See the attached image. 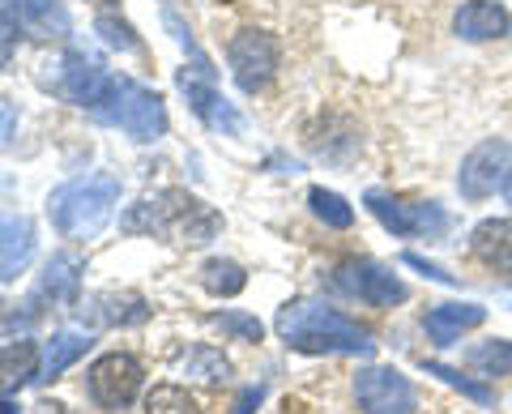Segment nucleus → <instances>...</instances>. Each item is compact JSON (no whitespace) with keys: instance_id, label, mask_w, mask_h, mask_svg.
I'll return each instance as SVG.
<instances>
[{"instance_id":"1","label":"nucleus","mask_w":512,"mask_h":414,"mask_svg":"<svg viewBox=\"0 0 512 414\" xmlns=\"http://www.w3.org/2000/svg\"><path fill=\"white\" fill-rule=\"evenodd\" d=\"M278 338L299 355H376V342L355 316L320 299H291L278 308Z\"/></svg>"},{"instance_id":"2","label":"nucleus","mask_w":512,"mask_h":414,"mask_svg":"<svg viewBox=\"0 0 512 414\" xmlns=\"http://www.w3.org/2000/svg\"><path fill=\"white\" fill-rule=\"evenodd\" d=\"M120 227H124V235H154V240L201 248L222 231V214L210 210L205 201L188 197L184 188H163V193L141 197L137 205H128Z\"/></svg>"},{"instance_id":"3","label":"nucleus","mask_w":512,"mask_h":414,"mask_svg":"<svg viewBox=\"0 0 512 414\" xmlns=\"http://www.w3.org/2000/svg\"><path fill=\"white\" fill-rule=\"evenodd\" d=\"M120 205V175L90 171L77 180H64L52 197H47V218L64 240H94Z\"/></svg>"},{"instance_id":"4","label":"nucleus","mask_w":512,"mask_h":414,"mask_svg":"<svg viewBox=\"0 0 512 414\" xmlns=\"http://www.w3.org/2000/svg\"><path fill=\"white\" fill-rule=\"evenodd\" d=\"M90 116L107 124V129H120L124 137H133V141H158L167 133V107L163 99L150 90V86H141L133 82V77H111L107 90H103V99L90 107Z\"/></svg>"},{"instance_id":"5","label":"nucleus","mask_w":512,"mask_h":414,"mask_svg":"<svg viewBox=\"0 0 512 414\" xmlns=\"http://www.w3.org/2000/svg\"><path fill=\"white\" fill-rule=\"evenodd\" d=\"M141 385H146V368H141V359L128 355V350H111V355L94 359L86 372L90 402L99 410H128L137 402Z\"/></svg>"},{"instance_id":"6","label":"nucleus","mask_w":512,"mask_h":414,"mask_svg":"<svg viewBox=\"0 0 512 414\" xmlns=\"http://www.w3.org/2000/svg\"><path fill=\"white\" fill-rule=\"evenodd\" d=\"M363 205L372 210V218L380 222L384 231L402 235V240H414V235L440 240V235L448 231V214L440 210L436 201H427V205H410V201H402V197H393V193H380V188H372V193L363 197Z\"/></svg>"},{"instance_id":"7","label":"nucleus","mask_w":512,"mask_h":414,"mask_svg":"<svg viewBox=\"0 0 512 414\" xmlns=\"http://www.w3.org/2000/svg\"><path fill=\"white\" fill-rule=\"evenodd\" d=\"M333 286H338L342 295L350 299H363V304L372 308H393V304H406L410 299V286L393 274V269H384L367 257H350L333 269Z\"/></svg>"},{"instance_id":"8","label":"nucleus","mask_w":512,"mask_h":414,"mask_svg":"<svg viewBox=\"0 0 512 414\" xmlns=\"http://www.w3.org/2000/svg\"><path fill=\"white\" fill-rule=\"evenodd\" d=\"M0 26L9 30L13 39H69L73 35V18L60 0H0Z\"/></svg>"},{"instance_id":"9","label":"nucleus","mask_w":512,"mask_h":414,"mask_svg":"<svg viewBox=\"0 0 512 414\" xmlns=\"http://www.w3.org/2000/svg\"><path fill=\"white\" fill-rule=\"evenodd\" d=\"M235 86L244 94H261L278 73V39L265 35V30H239L227 47Z\"/></svg>"},{"instance_id":"10","label":"nucleus","mask_w":512,"mask_h":414,"mask_svg":"<svg viewBox=\"0 0 512 414\" xmlns=\"http://www.w3.org/2000/svg\"><path fill=\"white\" fill-rule=\"evenodd\" d=\"M82 269H86V261L77 257V252H56V257L43 265L35 291H30V299H26L30 321L43 316L47 308H77L82 304V299H77L82 295Z\"/></svg>"},{"instance_id":"11","label":"nucleus","mask_w":512,"mask_h":414,"mask_svg":"<svg viewBox=\"0 0 512 414\" xmlns=\"http://www.w3.org/2000/svg\"><path fill=\"white\" fill-rule=\"evenodd\" d=\"M355 402L363 414H414L419 389L397 368H363L355 376Z\"/></svg>"},{"instance_id":"12","label":"nucleus","mask_w":512,"mask_h":414,"mask_svg":"<svg viewBox=\"0 0 512 414\" xmlns=\"http://www.w3.org/2000/svg\"><path fill=\"white\" fill-rule=\"evenodd\" d=\"M107 82H111V73H107V65L94 52H86V47H69L64 52V60L56 65V82H52V90L60 94L64 103H73V107H94L103 99V90H107Z\"/></svg>"},{"instance_id":"13","label":"nucleus","mask_w":512,"mask_h":414,"mask_svg":"<svg viewBox=\"0 0 512 414\" xmlns=\"http://www.w3.org/2000/svg\"><path fill=\"white\" fill-rule=\"evenodd\" d=\"M512 171V146L508 141H483L461 158L457 193L466 201H487L495 188H504V175Z\"/></svg>"},{"instance_id":"14","label":"nucleus","mask_w":512,"mask_h":414,"mask_svg":"<svg viewBox=\"0 0 512 414\" xmlns=\"http://www.w3.org/2000/svg\"><path fill=\"white\" fill-rule=\"evenodd\" d=\"M175 86L184 90V99H188V107H192V116H197L205 129H214V133H222V137L244 133V116H239V111L214 90V77L180 73V77H175Z\"/></svg>"},{"instance_id":"15","label":"nucleus","mask_w":512,"mask_h":414,"mask_svg":"<svg viewBox=\"0 0 512 414\" xmlns=\"http://www.w3.org/2000/svg\"><path fill=\"white\" fill-rule=\"evenodd\" d=\"M77 308H82V316L90 325H107V329H133V325H146L154 316V308L146 304V299L128 295V291H99Z\"/></svg>"},{"instance_id":"16","label":"nucleus","mask_w":512,"mask_h":414,"mask_svg":"<svg viewBox=\"0 0 512 414\" xmlns=\"http://www.w3.org/2000/svg\"><path fill=\"white\" fill-rule=\"evenodd\" d=\"M457 39L466 43H491V39H508L512 35V13L500 0H466L453 18Z\"/></svg>"},{"instance_id":"17","label":"nucleus","mask_w":512,"mask_h":414,"mask_svg":"<svg viewBox=\"0 0 512 414\" xmlns=\"http://www.w3.org/2000/svg\"><path fill=\"white\" fill-rule=\"evenodd\" d=\"M35 222L26 214H5L0 218V286L13 282L22 274V269L35 261Z\"/></svg>"},{"instance_id":"18","label":"nucleus","mask_w":512,"mask_h":414,"mask_svg":"<svg viewBox=\"0 0 512 414\" xmlns=\"http://www.w3.org/2000/svg\"><path fill=\"white\" fill-rule=\"evenodd\" d=\"M470 252L495 274L512 278V218H487L470 231Z\"/></svg>"},{"instance_id":"19","label":"nucleus","mask_w":512,"mask_h":414,"mask_svg":"<svg viewBox=\"0 0 512 414\" xmlns=\"http://www.w3.org/2000/svg\"><path fill=\"white\" fill-rule=\"evenodd\" d=\"M487 321V308L483 304H436L423 316V329L436 346H453L461 333H470Z\"/></svg>"},{"instance_id":"20","label":"nucleus","mask_w":512,"mask_h":414,"mask_svg":"<svg viewBox=\"0 0 512 414\" xmlns=\"http://www.w3.org/2000/svg\"><path fill=\"white\" fill-rule=\"evenodd\" d=\"M90 346H94V333H90V329H60V333H52V342L43 346L39 385H52V380H60L77 359L86 355Z\"/></svg>"},{"instance_id":"21","label":"nucleus","mask_w":512,"mask_h":414,"mask_svg":"<svg viewBox=\"0 0 512 414\" xmlns=\"http://www.w3.org/2000/svg\"><path fill=\"white\" fill-rule=\"evenodd\" d=\"M39 346L35 342H9L5 350H0V397L18 393L22 385H30V380H39Z\"/></svg>"},{"instance_id":"22","label":"nucleus","mask_w":512,"mask_h":414,"mask_svg":"<svg viewBox=\"0 0 512 414\" xmlns=\"http://www.w3.org/2000/svg\"><path fill=\"white\" fill-rule=\"evenodd\" d=\"M201 286H205L210 295H218V299H235V295L248 286V274H244V265L214 257V261L201 265Z\"/></svg>"},{"instance_id":"23","label":"nucleus","mask_w":512,"mask_h":414,"mask_svg":"<svg viewBox=\"0 0 512 414\" xmlns=\"http://www.w3.org/2000/svg\"><path fill=\"white\" fill-rule=\"evenodd\" d=\"M470 368L483 376V380H495V376H512V342L508 338H491V342H478L470 355H466Z\"/></svg>"},{"instance_id":"24","label":"nucleus","mask_w":512,"mask_h":414,"mask_svg":"<svg viewBox=\"0 0 512 414\" xmlns=\"http://www.w3.org/2000/svg\"><path fill=\"white\" fill-rule=\"evenodd\" d=\"M184 372L192 380H205V385H222V380L231 376V363L222 359V350H214V346H192L184 355Z\"/></svg>"},{"instance_id":"25","label":"nucleus","mask_w":512,"mask_h":414,"mask_svg":"<svg viewBox=\"0 0 512 414\" xmlns=\"http://www.w3.org/2000/svg\"><path fill=\"white\" fill-rule=\"evenodd\" d=\"M308 205H312V214L325 222V227H333V231H350V227H355V210L346 205V197L329 193V188H312Z\"/></svg>"},{"instance_id":"26","label":"nucleus","mask_w":512,"mask_h":414,"mask_svg":"<svg viewBox=\"0 0 512 414\" xmlns=\"http://www.w3.org/2000/svg\"><path fill=\"white\" fill-rule=\"evenodd\" d=\"M423 372H427V376H436V380H444L448 389L466 393L470 402H478V406H491V389L483 385V380H470V376H461L457 368H448V363H436V359H423Z\"/></svg>"},{"instance_id":"27","label":"nucleus","mask_w":512,"mask_h":414,"mask_svg":"<svg viewBox=\"0 0 512 414\" xmlns=\"http://www.w3.org/2000/svg\"><path fill=\"white\" fill-rule=\"evenodd\" d=\"M146 414H201V406L180 385H154L146 393Z\"/></svg>"},{"instance_id":"28","label":"nucleus","mask_w":512,"mask_h":414,"mask_svg":"<svg viewBox=\"0 0 512 414\" xmlns=\"http://www.w3.org/2000/svg\"><path fill=\"white\" fill-rule=\"evenodd\" d=\"M210 325L222 329V333H227V338H235V342H261V338H265V325L256 321V316H248V312H214Z\"/></svg>"},{"instance_id":"29","label":"nucleus","mask_w":512,"mask_h":414,"mask_svg":"<svg viewBox=\"0 0 512 414\" xmlns=\"http://www.w3.org/2000/svg\"><path fill=\"white\" fill-rule=\"evenodd\" d=\"M94 30H99V39L107 47H116V52H137V47H141L137 30L128 26V22H120L116 13H99V18H94Z\"/></svg>"},{"instance_id":"30","label":"nucleus","mask_w":512,"mask_h":414,"mask_svg":"<svg viewBox=\"0 0 512 414\" xmlns=\"http://www.w3.org/2000/svg\"><path fill=\"white\" fill-rule=\"evenodd\" d=\"M402 265H410V269H419L423 278H431V282H444V286H457V274H448V269H440V265H431V261H423L419 252H406L402 257Z\"/></svg>"},{"instance_id":"31","label":"nucleus","mask_w":512,"mask_h":414,"mask_svg":"<svg viewBox=\"0 0 512 414\" xmlns=\"http://www.w3.org/2000/svg\"><path fill=\"white\" fill-rule=\"evenodd\" d=\"M13 129H18V107H13L9 99H0V150L9 146V137Z\"/></svg>"},{"instance_id":"32","label":"nucleus","mask_w":512,"mask_h":414,"mask_svg":"<svg viewBox=\"0 0 512 414\" xmlns=\"http://www.w3.org/2000/svg\"><path fill=\"white\" fill-rule=\"evenodd\" d=\"M261 397H265V389H261V385L244 389V393H239V402H235V410H231V414H256V406H261Z\"/></svg>"},{"instance_id":"33","label":"nucleus","mask_w":512,"mask_h":414,"mask_svg":"<svg viewBox=\"0 0 512 414\" xmlns=\"http://www.w3.org/2000/svg\"><path fill=\"white\" fill-rule=\"evenodd\" d=\"M9 52H13V35H9L5 26H0V69L9 65Z\"/></svg>"},{"instance_id":"34","label":"nucleus","mask_w":512,"mask_h":414,"mask_svg":"<svg viewBox=\"0 0 512 414\" xmlns=\"http://www.w3.org/2000/svg\"><path fill=\"white\" fill-rule=\"evenodd\" d=\"M39 414H69V406H60V402H43V406H35Z\"/></svg>"},{"instance_id":"35","label":"nucleus","mask_w":512,"mask_h":414,"mask_svg":"<svg viewBox=\"0 0 512 414\" xmlns=\"http://www.w3.org/2000/svg\"><path fill=\"white\" fill-rule=\"evenodd\" d=\"M0 414H22V406L9 402V397H0Z\"/></svg>"},{"instance_id":"36","label":"nucleus","mask_w":512,"mask_h":414,"mask_svg":"<svg viewBox=\"0 0 512 414\" xmlns=\"http://www.w3.org/2000/svg\"><path fill=\"white\" fill-rule=\"evenodd\" d=\"M504 201H508V205H512V171H508V175H504Z\"/></svg>"}]
</instances>
